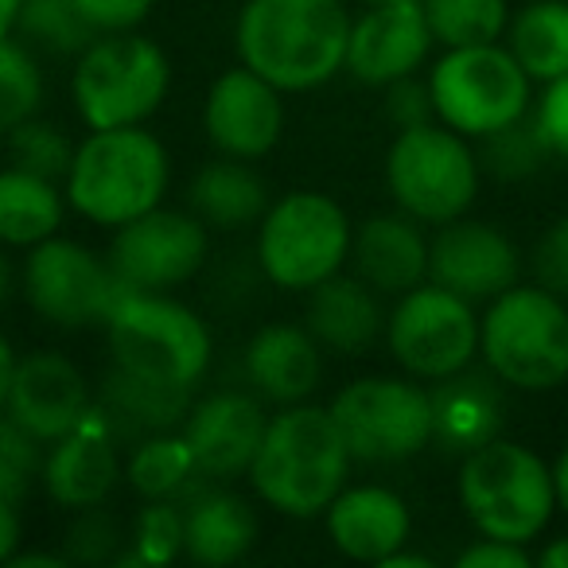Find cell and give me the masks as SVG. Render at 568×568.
Instances as JSON below:
<instances>
[{
  "mask_svg": "<svg viewBox=\"0 0 568 568\" xmlns=\"http://www.w3.org/2000/svg\"><path fill=\"white\" fill-rule=\"evenodd\" d=\"M351 24L343 0H245L234 43L242 63L281 94H304L343 71Z\"/></svg>",
  "mask_w": 568,
  "mask_h": 568,
  "instance_id": "1",
  "label": "cell"
},
{
  "mask_svg": "<svg viewBox=\"0 0 568 568\" xmlns=\"http://www.w3.org/2000/svg\"><path fill=\"white\" fill-rule=\"evenodd\" d=\"M347 440L324 405H284L268 417L250 483L265 506L284 518H320L339 498L351 475Z\"/></svg>",
  "mask_w": 568,
  "mask_h": 568,
  "instance_id": "2",
  "label": "cell"
},
{
  "mask_svg": "<svg viewBox=\"0 0 568 568\" xmlns=\"http://www.w3.org/2000/svg\"><path fill=\"white\" fill-rule=\"evenodd\" d=\"M172 164L144 125L90 129L74 149V164L63 180V195L94 226H125L164 203Z\"/></svg>",
  "mask_w": 568,
  "mask_h": 568,
  "instance_id": "3",
  "label": "cell"
},
{
  "mask_svg": "<svg viewBox=\"0 0 568 568\" xmlns=\"http://www.w3.org/2000/svg\"><path fill=\"white\" fill-rule=\"evenodd\" d=\"M459 503L483 537L526 545L549 526L557 510V483L541 456H534L529 448L490 440L464 456Z\"/></svg>",
  "mask_w": 568,
  "mask_h": 568,
  "instance_id": "4",
  "label": "cell"
},
{
  "mask_svg": "<svg viewBox=\"0 0 568 568\" xmlns=\"http://www.w3.org/2000/svg\"><path fill=\"white\" fill-rule=\"evenodd\" d=\"M172 67L156 40L133 32H105L74 63V110L90 129L144 125L164 105Z\"/></svg>",
  "mask_w": 568,
  "mask_h": 568,
  "instance_id": "5",
  "label": "cell"
},
{
  "mask_svg": "<svg viewBox=\"0 0 568 568\" xmlns=\"http://www.w3.org/2000/svg\"><path fill=\"white\" fill-rule=\"evenodd\" d=\"M347 211L324 191H288L257 222V265L284 293H308L351 257Z\"/></svg>",
  "mask_w": 568,
  "mask_h": 568,
  "instance_id": "6",
  "label": "cell"
},
{
  "mask_svg": "<svg viewBox=\"0 0 568 568\" xmlns=\"http://www.w3.org/2000/svg\"><path fill=\"white\" fill-rule=\"evenodd\" d=\"M479 351L498 382L552 389L568 378V308L549 288H506L479 324Z\"/></svg>",
  "mask_w": 568,
  "mask_h": 568,
  "instance_id": "7",
  "label": "cell"
},
{
  "mask_svg": "<svg viewBox=\"0 0 568 568\" xmlns=\"http://www.w3.org/2000/svg\"><path fill=\"white\" fill-rule=\"evenodd\" d=\"M113 366L141 378L199 386L211 366V332L203 316L168 293H125L105 320Z\"/></svg>",
  "mask_w": 568,
  "mask_h": 568,
  "instance_id": "8",
  "label": "cell"
},
{
  "mask_svg": "<svg viewBox=\"0 0 568 568\" xmlns=\"http://www.w3.org/2000/svg\"><path fill=\"white\" fill-rule=\"evenodd\" d=\"M386 187L397 211L417 222L444 226L464 219L479 191V156L467 149L464 133L448 125L402 129L386 156Z\"/></svg>",
  "mask_w": 568,
  "mask_h": 568,
  "instance_id": "9",
  "label": "cell"
},
{
  "mask_svg": "<svg viewBox=\"0 0 568 568\" xmlns=\"http://www.w3.org/2000/svg\"><path fill=\"white\" fill-rule=\"evenodd\" d=\"M125 293H133L118 273L110 257L87 250L71 237H48L32 245L24 261V296L40 320L63 332L82 327H105Z\"/></svg>",
  "mask_w": 568,
  "mask_h": 568,
  "instance_id": "10",
  "label": "cell"
},
{
  "mask_svg": "<svg viewBox=\"0 0 568 568\" xmlns=\"http://www.w3.org/2000/svg\"><path fill=\"white\" fill-rule=\"evenodd\" d=\"M436 118L464 136H487L529 110V74L510 48H448L428 79Z\"/></svg>",
  "mask_w": 568,
  "mask_h": 568,
  "instance_id": "11",
  "label": "cell"
},
{
  "mask_svg": "<svg viewBox=\"0 0 568 568\" xmlns=\"http://www.w3.org/2000/svg\"><path fill=\"white\" fill-rule=\"evenodd\" d=\"M332 417L355 464H402L433 444V397L417 382L358 378L335 394Z\"/></svg>",
  "mask_w": 568,
  "mask_h": 568,
  "instance_id": "12",
  "label": "cell"
},
{
  "mask_svg": "<svg viewBox=\"0 0 568 568\" xmlns=\"http://www.w3.org/2000/svg\"><path fill=\"white\" fill-rule=\"evenodd\" d=\"M386 343L405 374L440 382L471 366L479 351V320L471 312V301L456 296L452 288L436 281L417 284L389 312Z\"/></svg>",
  "mask_w": 568,
  "mask_h": 568,
  "instance_id": "13",
  "label": "cell"
},
{
  "mask_svg": "<svg viewBox=\"0 0 568 568\" xmlns=\"http://www.w3.org/2000/svg\"><path fill=\"white\" fill-rule=\"evenodd\" d=\"M211 253V226L195 211H156L113 230L110 265L133 293H172L187 284Z\"/></svg>",
  "mask_w": 568,
  "mask_h": 568,
  "instance_id": "14",
  "label": "cell"
},
{
  "mask_svg": "<svg viewBox=\"0 0 568 568\" xmlns=\"http://www.w3.org/2000/svg\"><path fill=\"white\" fill-rule=\"evenodd\" d=\"M121 436L102 417V409H90L71 433L48 444L43 452V490L51 503L63 510H87V506H102L113 495V487L125 475L121 464Z\"/></svg>",
  "mask_w": 568,
  "mask_h": 568,
  "instance_id": "15",
  "label": "cell"
},
{
  "mask_svg": "<svg viewBox=\"0 0 568 568\" xmlns=\"http://www.w3.org/2000/svg\"><path fill=\"white\" fill-rule=\"evenodd\" d=\"M268 413L257 394L219 389L191 405L183 420V440L191 444L199 471L211 483H234L250 475L257 448L265 440Z\"/></svg>",
  "mask_w": 568,
  "mask_h": 568,
  "instance_id": "16",
  "label": "cell"
},
{
  "mask_svg": "<svg viewBox=\"0 0 568 568\" xmlns=\"http://www.w3.org/2000/svg\"><path fill=\"white\" fill-rule=\"evenodd\" d=\"M203 125L211 144L222 156L261 160L276 149L284 133V102L281 90L268 79H261L250 67L219 74L206 94Z\"/></svg>",
  "mask_w": 568,
  "mask_h": 568,
  "instance_id": "17",
  "label": "cell"
},
{
  "mask_svg": "<svg viewBox=\"0 0 568 568\" xmlns=\"http://www.w3.org/2000/svg\"><path fill=\"white\" fill-rule=\"evenodd\" d=\"M518 250L487 222L452 219L428 242V276L464 301H495L518 284Z\"/></svg>",
  "mask_w": 568,
  "mask_h": 568,
  "instance_id": "18",
  "label": "cell"
},
{
  "mask_svg": "<svg viewBox=\"0 0 568 568\" xmlns=\"http://www.w3.org/2000/svg\"><path fill=\"white\" fill-rule=\"evenodd\" d=\"M433 43V28H428L420 0L374 4L351 24L343 71L363 82V87H389L397 79H409L428 59Z\"/></svg>",
  "mask_w": 568,
  "mask_h": 568,
  "instance_id": "19",
  "label": "cell"
},
{
  "mask_svg": "<svg viewBox=\"0 0 568 568\" xmlns=\"http://www.w3.org/2000/svg\"><path fill=\"white\" fill-rule=\"evenodd\" d=\"M90 409H94L90 382L67 355L36 351V355L20 358L4 413L20 428H28L40 444H51L63 433H71Z\"/></svg>",
  "mask_w": 568,
  "mask_h": 568,
  "instance_id": "20",
  "label": "cell"
},
{
  "mask_svg": "<svg viewBox=\"0 0 568 568\" xmlns=\"http://www.w3.org/2000/svg\"><path fill=\"white\" fill-rule=\"evenodd\" d=\"M324 347L304 324H265L245 343V382L261 402L301 405L320 389Z\"/></svg>",
  "mask_w": 568,
  "mask_h": 568,
  "instance_id": "21",
  "label": "cell"
},
{
  "mask_svg": "<svg viewBox=\"0 0 568 568\" xmlns=\"http://www.w3.org/2000/svg\"><path fill=\"white\" fill-rule=\"evenodd\" d=\"M347 261L378 296H405L428 276V237L405 211L374 214L351 234Z\"/></svg>",
  "mask_w": 568,
  "mask_h": 568,
  "instance_id": "22",
  "label": "cell"
},
{
  "mask_svg": "<svg viewBox=\"0 0 568 568\" xmlns=\"http://www.w3.org/2000/svg\"><path fill=\"white\" fill-rule=\"evenodd\" d=\"M433 444H440L452 456H471L475 448L498 440L503 433V386L490 371H464L440 378L433 389Z\"/></svg>",
  "mask_w": 568,
  "mask_h": 568,
  "instance_id": "23",
  "label": "cell"
},
{
  "mask_svg": "<svg viewBox=\"0 0 568 568\" xmlns=\"http://www.w3.org/2000/svg\"><path fill=\"white\" fill-rule=\"evenodd\" d=\"M324 518L335 549L363 565H382L409 541V506L389 487H343Z\"/></svg>",
  "mask_w": 568,
  "mask_h": 568,
  "instance_id": "24",
  "label": "cell"
},
{
  "mask_svg": "<svg viewBox=\"0 0 568 568\" xmlns=\"http://www.w3.org/2000/svg\"><path fill=\"white\" fill-rule=\"evenodd\" d=\"M183 506V552L195 565L226 568L237 565L257 541V514L234 490H222L219 483H199Z\"/></svg>",
  "mask_w": 568,
  "mask_h": 568,
  "instance_id": "25",
  "label": "cell"
},
{
  "mask_svg": "<svg viewBox=\"0 0 568 568\" xmlns=\"http://www.w3.org/2000/svg\"><path fill=\"white\" fill-rule=\"evenodd\" d=\"M304 327L332 355H363L386 332V316L378 308V293L363 276L335 273L320 281L316 288H308Z\"/></svg>",
  "mask_w": 568,
  "mask_h": 568,
  "instance_id": "26",
  "label": "cell"
},
{
  "mask_svg": "<svg viewBox=\"0 0 568 568\" xmlns=\"http://www.w3.org/2000/svg\"><path fill=\"white\" fill-rule=\"evenodd\" d=\"M94 405L113 425V433L133 448L136 440L156 433H175L191 413V386H172V382L141 378L121 366H110L102 378Z\"/></svg>",
  "mask_w": 568,
  "mask_h": 568,
  "instance_id": "27",
  "label": "cell"
},
{
  "mask_svg": "<svg viewBox=\"0 0 568 568\" xmlns=\"http://www.w3.org/2000/svg\"><path fill=\"white\" fill-rule=\"evenodd\" d=\"M187 203L211 230H242L265 219L268 187L250 160L222 156L195 172Z\"/></svg>",
  "mask_w": 568,
  "mask_h": 568,
  "instance_id": "28",
  "label": "cell"
},
{
  "mask_svg": "<svg viewBox=\"0 0 568 568\" xmlns=\"http://www.w3.org/2000/svg\"><path fill=\"white\" fill-rule=\"evenodd\" d=\"M67 214V199L59 195L55 180H43L24 168L0 172V242L32 250L59 234Z\"/></svg>",
  "mask_w": 568,
  "mask_h": 568,
  "instance_id": "29",
  "label": "cell"
},
{
  "mask_svg": "<svg viewBox=\"0 0 568 568\" xmlns=\"http://www.w3.org/2000/svg\"><path fill=\"white\" fill-rule=\"evenodd\" d=\"M125 479L144 503L149 498H172V503H180L199 483H206V475L199 471L183 433H156L133 444V452L125 459Z\"/></svg>",
  "mask_w": 568,
  "mask_h": 568,
  "instance_id": "30",
  "label": "cell"
},
{
  "mask_svg": "<svg viewBox=\"0 0 568 568\" xmlns=\"http://www.w3.org/2000/svg\"><path fill=\"white\" fill-rule=\"evenodd\" d=\"M510 55L537 82L568 74V4L565 0H537L514 17Z\"/></svg>",
  "mask_w": 568,
  "mask_h": 568,
  "instance_id": "31",
  "label": "cell"
},
{
  "mask_svg": "<svg viewBox=\"0 0 568 568\" xmlns=\"http://www.w3.org/2000/svg\"><path fill=\"white\" fill-rule=\"evenodd\" d=\"M17 40L43 55L79 59L98 40V32L74 9V0H24L17 17Z\"/></svg>",
  "mask_w": 568,
  "mask_h": 568,
  "instance_id": "32",
  "label": "cell"
},
{
  "mask_svg": "<svg viewBox=\"0 0 568 568\" xmlns=\"http://www.w3.org/2000/svg\"><path fill=\"white\" fill-rule=\"evenodd\" d=\"M479 168L490 172L495 180H529L534 172H541L545 164L552 160V149L541 133V121H537V110L534 113H521L514 118L510 125L495 129V133L479 136Z\"/></svg>",
  "mask_w": 568,
  "mask_h": 568,
  "instance_id": "33",
  "label": "cell"
},
{
  "mask_svg": "<svg viewBox=\"0 0 568 568\" xmlns=\"http://www.w3.org/2000/svg\"><path fill=\"white\" fill-rule=\"evenodd\" d=\"M433 40L444 48H479L506 32V0H420Z\"/></svg>",
  "mask_w": 568,
  "mask_h": 568,
  "instance_id": "34",
  "label": "cell"
},
{
  "mask_svg": "<svg viewBox=\"0 0 568 568\" xmlns=\"http://www.w3.org/2000/svg\"><path fill=\"white\" fill-rule=\"evenodd\" d=\"M43 71L24 40H0V133L32 121L43 105Z\"/></svg>",
  "mask_w": 568,
  "mask_h": 568,
  "instance_id": "35",
  "label": "cell"
},
{
  "mask_svg": "<svg viewBox=\"0 0 568 568\" xmlns=\"http://www.w3.org/2000/svg\"><path fill=\"white\" fill-rule=\"evenodd\" d=\"M183 557V506L172 498H149L133 526V549L118 565H172Z\"/></svg>",
  "mask_w": 568,
  "mask_h": 568,
  "instance_id": "36",
  "label": "cell"
},
{
  "mask_svg": "<svg viewBox=\"0 0 568 568\" xmlns=\"http://www.w3.org/2000/svg\"><path fill=\"white\" fill-rule=\"evenodd\" d=\"M74 149L79 144L71 141V136L63 133L59 125H51V121H24V125H17L9 133V160L17 168H24V172L32 175H43V180H67V172H71L74 164Z\"/></svg>",
  "mask_w": 568,
  "mask_h": 568,
  "instance_id": "37",
  "label": "cell"
},
{
  "mask_svg": "<svg viewBox=\"0 0 568 568\" xmlns=\"http://www.w3.org/2000/svg\"><path fill=\"white\" fill-rule=\"evenodd\" d=\"M43 448L48 444H40L0 409V498L4 503L20 506L36 490L43 475Z\"/></svg>",
  "mask_w": 568,
  "mask_h": 568,
  "instance_id": "38",
  "label": "cell"
},
{
  "mask_svg": "<svg viewBox=\"0 0 568 568\" xmlns=\"http://www.w3.org/2000/svg\"><path fill=\"white\" fill-rule=\"evenodd\" d=\"M63 557H67V565H118L121 526H118V518L105 510V503L74 510V521L63 534Z\"/></svg>",
  "mask_w": 568,
  "mask_h": 568,
  "instance_id": "39",
  "label": "cell"
},
{
  "mask_svg": "<svg viewBox=\"0 0 568 568\" xmlns=\"http://www.w3.org/2000/svg\"><path fill=\"white\" fill-rule=\"evenodd\" d=\"M534 276L541 288L568 301V219L552 222L534 245Z\"/></svg>",
  "mask_w": 568,
  "mask_h": 568,
  "instance_id": "40",
  "label": "cell"
},
{
  "mask_svg": "<svg viewBox=\"0 0 568 568\" xmlns=\"http://www.w3.org/2000/svg\"><path fill=\"white\" fill-rule=\"evenodd\" d=\"M386 118L394 121L397 129H417L428 125L436 118V102H433V90L428 82L409 79H397L386 87Z\"/></svg>",
  "mask_w": 568,
  "mask_h": 568,
  "instance_id": "41",
  "label": "cell"
},
{
  "mask_svg": "<svg viewBox=\"0 0 568 568\" xmlns=\"http://www.w3.org/2000/svg\"><path fill=\"white\" fill-rule=\"evenodd\" d=\"M74 9L90 20L98 36L105 32H133L152 12V0H74Z\"/></svg>",
  "mask_w": 568,
  "mask_h": 568,
  "instance_id": "42",
  "label": "cell"
},
{
  "mask_svg": "<svg viewBox=\"0 0 568 568\" xmlns=\"http://www.w3.org/2000/svg\"><path fill=\"white\" fill-rule=\"evenodd\" d=\"M537 121H541V133L549 141L552 156L568 160V74L549 82L541 105H537Z\"/></svg>",
  "mask_w": 568,
  "mask_h": 568,
  "instance_id": "43",
  "label": "cell"
},
{
  "mask_svg": "<svg viewBox=\"0 0 568 568\" xmlns=\"http://www.w3.org/2000/svg\"><path fill=\"white\" fill-rule=\"evenodd\" d=\"M459 568H529V552L514 541H498V537H483L467 552H459Z\"/></svg>",
  "mask_w": 568,
  "mask_h": 568,
  "instance_id": "44",
  "label": "cell"
},
{
  "mask_svg": "<svg viewBox=\"0 0 568 568\" xmlns=\"http://www.w3.org/2000/svg\"><path fill=\"white\" fill-rule=\"evenodd\" d=\"M20 541H24V521H20V510L0 498V565H9V560L17 557Z\"/></svg>",
  "mask_w": 568,
  "mask_h": 568,
  "instance_id": "45",
  "label": "cell"
},
{
  "mask_svg": "<svg viewBox=\"0 0 568 568\" xmlns=\"http://www.w3.org/2000/svg\"><path fill=\"white\" fill-rule=\"evenodd\" d=\"M17 351H12V343L0 335V409H4V402H9V389H12V378H17Z\"/></svg>",
  "mask_w": 568,
  "mask_h": 568,
  "instance_id": "46",
  "label": "cell"
},
{
  "mask_svg": "<svg viewBox=\"0 0 568 568\" xmlns=\"http://www.w3.org/2000/svg\"><path fill=\"white\" fill-rule=\"evenodd\" d=\"M9 565L12 568H63L67 557L63 552H17Z\"/></svg>",
  "mask_w": 568,
  "mask_h": 568,
  "instance_id": "47",
  "label": "cell"
},
{
  "mask_svg": "<svg viewBox=\"0 0 568 568\" xmlns=\"http://www.w3.org/2000/svg\"><path fill=\"white\" fill-rule=\"evenodd\" d=\"M12 288H17V268H12L9 253H4V242H0V308L9 304Z\"/></svg>",
  "mask_w": 568,
  "mask_h": 568,
  "instance_id": "48",
  "label": "cell"
},
{
  "mask_svg": "<svg viewBox=\"0 0 568 568\" xmlns=\"http://www.w3.org/2000/svg\"><path fill=\"white\" fill-rule=\"evenodd\" d=\"M382 568H433V560L420 557V552H405V545H402V549L382 560Z\"/></svg>",
  "mask_w": 568,
  "mask_h": 568,
  "instance_id": "49",
  "label": "cell"
},
{
  "mask_svg": "<svg viewBox=\"0 0 568 568\" xmlns=\"http://www.w3.org/2000/svg\"><path fill=\"white\" fill-rule=\"evenodd\" d=\"M20 4H24V0H0V40H9V36H17Z\"/></svg>",
  "mask_w": 568,
  "mask_h": 568,
  "instance_id": "50",
  "label": "cell"
},
{
  "mask_svg": "<svg viewBox=\"0 0 568 568\" xmlns=\"http://www.w3.org/2000/svg\"><path fill=\"white\" fill-rule=\"evenodd\" d=\"M552 483H557V506L568 514V452L557 459V467H552Z\"/></svg>",
  "mask_w": 568,
  "mask_h": 568,
  "instance_id": "51",
  "label": "cell"
},
{
  "mask_svg": "<svg viewBox=\"0 0 568 568\" xmlns=\"http://www.w3.org/2000/svg\"><path fill=\"white\" fill-rule=\"evenodd\" d=\"M541 565H545V568H568V537L552 541L549 549L541 552Z\"/></svg>",
  "mask_w": 568,
  "mask_h": 568,
  "instance_id": "52",
  "label": "cell"
},
{
  "mask_svg": "<svg viewBox=\"0 0 568 568\" xmlns=\"http://www.w3.org/2000/svg\"><path fill=\"white\" fill-rule=\"evenodd\" d=\"M358 4H366V9H374V4H402V0H358Z\"/></svg>",
  "mask_w": 568,
  "mask_h": 568,
  "instance_id": "53",
  "label": "cell"
}]
</instances>
